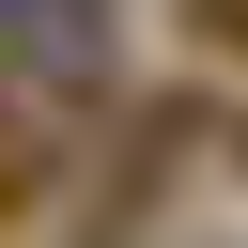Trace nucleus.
<instances>
[{
  "mask_svg": "<svg viewBox=\"0 0 248 248\" xmlns=\"http://www.w3.org/2000/svg\"><path fill=\"white\" fill-rule=\"evenodd\" d=\"M202 16V46H248V0H186Z\"/></svg>",
  "mask_w": 248,
  "mask_h": 248,
  "instance_id": "obj_1",
  "label": "nucleus"
}]
</instances>
